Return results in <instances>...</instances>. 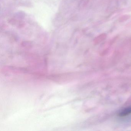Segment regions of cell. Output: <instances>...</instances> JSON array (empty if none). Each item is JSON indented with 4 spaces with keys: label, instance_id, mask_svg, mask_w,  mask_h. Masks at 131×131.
<instances>
[{
    "label": "cell",
    "instance_id": "obj_1",
    "mask_svg": "<svg viewBox=\"0 0 131 131\" xmlns=\"http://www.w3.org/2000/svg\"><path fill=\"white\" fill-rule=\"evenodd\" d=\"M106 37L107 36L106 34H102L96 37L94 40V42L95 44H99V43L105 39Z\"/></svg>",
    "mask_w": 131,
    "mask_h": 131
},
{
    "label": "cell",
    "instance_id": "obj_2",
    "mask_svg": "<svg viewBox=\"0 0 131 131\" xmlns=\"http://www.w3.org/2000/svg\"><path fill=\"white\" fill-rule=\"evenodd\" d=\"M131 113V107H128L124 109L123 110H122L119 113V116L123 117V116H126L128 115L129 114Z\"/></svg>",
    "mask_w": 131,
    "mask_h": 131
},
{
    "label": "cell",
    "instance_id": "obj_3",
    "mask_svg": "<svg viewBox=\"0 0 131 131\" xmlns=\"http://www.w3.org/2000/svg\"><path fill=\"white\" fill-rule=\"evenodd\" d=\"M130 18V16L129 15H125L119 18V21L120 22H123L126 20H127Z\"/></svg>",
    "mask_w": 131,
    "mask_h": 131
}]
</instances>
